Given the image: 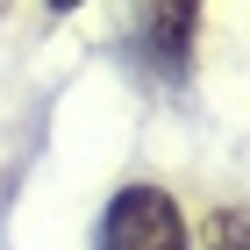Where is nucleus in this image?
I'll return each mask as SVG.
<instances>
[{
  "mask_svg": "<svg viewBox=\"0 0 250 250\" xmlns=\"http://www.w3.org/2000/svg\"><path fill=\"white\" fill-rule=\"evenodd\" d=\"M193 250H250V208L243 200H214L193 229Z\"/></svg>",
  "mask_w": 250,
  "mask_h": 250,
  "instance_id": "3",
  "label": "nucleus"
},
{
  "mask_svg": "<svg viewBox=\"0 0 250 250\" xmlns=\"http://www.w3.org/2000/svg\"><path fill=\"white\" fill-rule=\"evenodd\" d=\"M43 7H50V15H72V7H86V0H43Z\"/></svg>",
  "mask_w": 250,
  "mask_h": 250,
  "instance_id": "4",
  "label": "nucleus"
},
{
  "mask_svg": "<svg viewBox=\"0 0 250 250\" xmlns=\"http://www.w3.org/2000/svg\"><path fill=\"white\" fill-rule=\"evenodd\" d=\"M200 15L208 0H143V21H136V58L150 64V79L179 86L200 58Z\"/></svg>",
  "mask_w": 250,
  "mask_h": 250,
  "instance_id": "2",
  "label": "nucleus"
},
{
  "mask_svg": "<svg viewBox=\"0 0 250 250\" xmlns=\"http://www.w3.org/2000/svg\"><path fill=\"white\" fill-rule=\"evenodd\" d=\"M93 250H193L179 193L150 186V179L122 186L115 200H107V214H100V243Z\"/></svg>",
  "mask_w": 250,
  "mask_h": 250,
  "instance_id": "1",
  "label": "nucleus"
},
{
  "mask_svg": "<svg viewBox=\"0 0 250 250\" xmlns=\"http://www.w3.org/2000/svg\"><path fill=\"white\" fill-rule=\"evenodd\" d=\"M7 15H15V0H0V21H7Z\"/></svg>",
  "mask_w": 250,
  "mask_h": 250,
  "instance_id": "5",
  "label": "nucleus"
}]
</instances>
